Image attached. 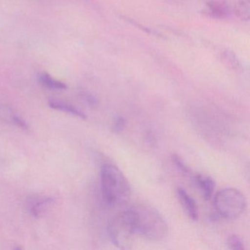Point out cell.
Here are the masks:
<instances>
[{"mask_svg":"<svg viewBox=\"0 0 250 250\" xmlns=\"http://www.w3.org/2000/svg\"><path fill=\"white\" fill-rule=\"evenodd\" d=\"M250 1L249 0H241L237 3L235 7V12L237 15L244 20H248L250 18Z\"/></svg>","mask_w":250,"mask_h":250,"instance_id":"30bf717a","label":"cell"},{"mask_svg":"<svg viewBox=\"0 0 250 250\" xmlns=\"http://www.w3.org/2000/svg\"><path fill=\"white\" fill-rule=\"evenodd\" d=\"M107 229L114 245L121 250L131 248L136 232L129 209L115 215L109 221Z\"/></svg>","mask_w":250,"mask_h":250,"instance_id":"277c9868","label":"cell"},{"mask_svg":"<svg viewBox=\"0 0 250 250\" xmlns=\"http://www.w3.org/2000/svg\"><path fill=\"white\" fill-rule=\"evenodd\" d=\"M172 162L175 164V166L179 169L181 172L185 174H189L191 172L189 168L184 163L183 159L178 155L173 154L172 156Z\"/></svg>","mask_w":250,"mask_h":250,"instance_id":"5bb4252c","label":"cell"},{"mask_svg":"<svg viewBox=\"0 0 250 250\" xmlns=\"http://www.w3.org/2000/svg\"><path fill=\"white\" fill-rule=\"evenodd\" d=\"M129 210L136 234L152 241H161L167 236V224L155 208L147 204H137Z\"/></svg>","mask_w":250,"mask_h":250,"instance_id":"6da1fadb","label":"cell"},{"mask_svg":"<svg viewBox=\"0 0 250 250\" xmlns=\"http://www.w3.org/2000/svg\"><path fill=\"white\" fill-rule=\"evenodd\" d=\"M55 200L52 197L43 199V200H38L36 203L32 205L30 211L32 214L36 217H41L43 215L46 214L48 210L52 207Z\"/></svg>","mask_w":250,"mask_h":250,"instance_id":"9c48e42d","label":"cell"},{"mask_svg":"<svg viewBox=\"0 0 250 250\" xmlns=\"http://www.w3.org/2000/svg\"><path fill=\"white\" fill-rule=\"evenodd\" d=\"M38 81L41 85L46 87V88L50 89V90H65L68 87L65 83L55 80L47 73H42L39 74L38 77Z\"/></svg>","mask_w":250,"mask_h":250,"instance_id":"ba28073f","label":"cell"},{"mask_svg":"<svg viewBox=\"0 0 250 250\" xmlns=\"http://www.w3.org/2000/svg\"><path fill=\"white\" fill-rule=\"evenodd\" d=\"M49 106L54 109L57 110L63 111V112H68V113L72 114L75 116L79 117V118L85 119L87 118L85 114L80 110L79 108L76 107L74 105L68 102H64L62 100H59L56 99H50L49 100Z\"/></svg>","mask_w":250,"mask_h":250,"instance_id":"52a82bcc","label":"cell"},{"mask_svg":"<svg viewBox=\"0 0 250 250\" xmlns=\"http://www.w3.org/2000/svg\"><path fill=\"white\" fill-rule=\"evenodd\" d=\"M210 14L213 17H225L228 14V8L222 4L218 2H209L208 4Z\"/></svg>","mask_w":250,"mask_h":250,"instance_id":"8fae6325","label":"cell"},{"mask_svg":"<svg viewBox=\"0 0 250 250\" xmlns=\"http://www.w3.org/2000/svg\"><path fill=\"white\" fill-rule=\"evenodd\" d=\"M80 96L90 106H96L98 104V100L96 99V98L93 95H92L91 93H88V92H81Z\"/></svg>","mask_w":250,"mask_h":250,"instance_id":"9a60e30c","label":"cell"},{"mask_svg":"<svg viewBox=\"0 0 250 250\" xmlns=\"http://www.w3.org/2000/svg\"><path fill=\"white\" fill-rule=\"evenodd\" d=\"M193 183L201 193L203 198L209 200L211 198L215 188V182L211 178L206 175H196L193 176Z\"/></svg>","mask_w":250,"mask_h":250,"instance_id":"8992f818","label":"cell"},{"mask_svg":"<svg viewBox=\"0 0 250 250\" xmlns=\"http://www.w3.org/2000/svg\"><path fill=\"white\" fill-rule=\"evenodd\" d=\"M101 184L104 198L110 206H120L129 200L131 186L119 168L105 164L101 169Z\"/></svg>","mask_w":250,"mask_h":250,"instance_id":"7a4b0ae2","label":"cell"},{"mask_svg":"<svg viewBox=\"0 0 250 250\" xmlns=\"http://www.w3.org/2000/svg\"><path fill=\"white\" fill-rule=\"evenodd\" d=\"M213 206L214 216L218 219L222 218L233 220L244 213L247 207V200L244 194L236 188H225L215 196Z\"/></svg>","mask_w":250,"mask_h":250,"instance_id":"3957f363","label":"cell"},{"mask_svg":"<svg viewBox=\"0 0 250 250\" xmlns=\"http://www.w3.org/2000/svg\"><path fill=\"white\" fill-rule=\"evenodd\" d=\"M177 196H178L181 206L185 210L186 213L188 215V217L192 219L193 221H197L199 215L198 207H197L194 199L188 194L185 189L181 187L177 189Z\"/></svg>","mask_w":250,"mask_h":250,"instance_id":"5b68a950","label":"cell"},{"mask_svg":"<svg viewBox=\"0 0 250 250\" xmlns=\"http://www.w3.org/2000/svg\"><path fill=\"white\" fill-rule=\"evenodd\" d=\"M228 246L230 250H244V242L242 239L237 235H231L228 238Z\"/></svg>","mask_w":250,"mask_h":250,"instance_id":"7c38bea8","label":"cell"},{"mask_svg":"<svg viewBox=\"0 0 250 250\" xmlns=\"http://www.w3.org/2000/svg\"><path fill=\"white\" fill-rule=\"evenodd\" d=\"M126 125V121L123 116H117L112 123V131L113 132L118 133L122 132Z\"/></svg>","mask_w":250,"mask_h":250,"instance_id":"4fadbf2b","label":"cell"}]
</instances>
